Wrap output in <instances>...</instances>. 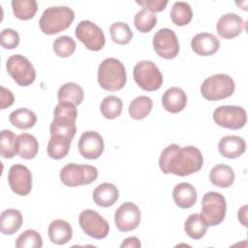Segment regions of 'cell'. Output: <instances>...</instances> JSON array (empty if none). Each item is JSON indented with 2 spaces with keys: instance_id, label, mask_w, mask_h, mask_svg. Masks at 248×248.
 <instances>
[{
  "instance_id": "obj_21",
  "label": "cell",
  "mask_w": 248,
  "mask_h": 248,
  "mask_svg": "<svg viewBox=\"0 0 248 248\" xmlns=\"http://www.w3.org/2000/svg\"><path fill=\"white\" fill-rule=\"evenodd\" d=\"M197 191L193 185L187 182H181L174 186L172 190V199L174 203L180 208H190L197 202Z\"/></svg>"
},
{
  "instance_id": "obj_16",
  "label": "cell",
  "mask_w": 248,
  "mask_h": 248,
  "mask_svg": "<svg viewBox=\"0 0 248 248\" xmlns=\"http://www.w3.org/2000/svg\"><path fill=\"white\" fill-rule=\"evenodd\" d=\"M244 24V20L238 15L228 13L218 19L216 30L220 37L231 40L237 37L242 32Z\"/></svg>"
},
{
  "instance_id": "obj_18",
  "label": "cell",
  "mask_w": 248,
  "mask_h": 248,
  "mask_svg": "<svg viewBox=\"0 0 248 248\" xmlns=\"http://www.w3.org/2000/svg\"><path fill=\"white\" fill-rule=\"evenodd\" d=\"M246 149L245 140L238 136H225L218 143V150L223 157L235 159L240 157Z\"/></svg>"
},
{
  "instance_id": "obj_14",
  "label": "cell",
  "mask_w": 248,
  "mask_h": 248,
  "mask_svg": "<svg viewBox=\"0 0 248 248\" xmlns=\"http://www.w3.org/2000/svg\"><path fill=\"white\" fill-rule=\"evenodd\" d=\"M8 183L16 195L27 196L32 190V173L26 166L15 164L9 170Z\"/></svg>"
},
{
  "instance_id": "obj_12",
  "label": "cell",
  "mask_w": 248,
  "mask_h": 248,
  "mask_svg": "<svg viewBox=\"0 0 248 248\" xmlns=\"http://www.w3.org/2000/svg\"><path fill=\"white\" fill-rule=\"evenodd\" d=\"M153 48L164 59H173L179 52V42L175 32L170 28H161L153 36Z\"/></svg>"
},
{
  "instance_id": "obj_11",
  "label": "cell",
  "mask_w": 248,
  "mask_h": 248,
  "mask_svg": "<svg viewBox=\"0 0 248 248\" xmlns=\"http://www.w3.org/2000/svg\"><path fill=\"white\" fill-rule=\"evenodd\" d=\"M78 222L81 230L95 239L106 238L109 232V225L97 211L85 209L80 212Z\"/></svg>"
},
{
  "instance_id": "obj_23",
  "label": "cell",
  "mask_w": 248,
  "mask_h": 248,
  "mask_svg": "<svg viewBox=\"0 0 248 248\" xmlns=\"http://www.w3.org/2000/svg\"><path fill=\"white\" fill-rule=\"evenodd\" d=\"M39 151V142L37 139L28 133H22L17 136L16 142V154L25 160L34 159Z\"/></svg>"
},
{
  "instance_id": "obj_22",
  "label": "cell",
  "mask_w": 248,
  "mask_h": 248,
  "mask_svg": "<svg viewBox=\"0 0 248 248\" xmlns=\"http://www.w3.org/2000/svg\"><path fill=\"white\" fill-rule=\"evenodd\" d=\"M47 233L52 243L56 245H64L72 239L73 229L67 221L57 219L49 224Z\"/></svg>"
},
{
  "instance_id": "obj_24",
  "label": "cell",
  "mask_w": 248,
  "mask_h": 248,
  "mask_svg": "<svg viewBox=\"0 0 248 248\" xmlns=\"http://www.w3.org/2000/svg\"><path fill=\"white\" fill-rule=\"evenodd\" d=\"M23 218L17 209L8 208L0 215V231L3 234H14L22 225Z\"/></svg>"
},
{
  "instance_id": "obj_31",
  "label": "cell",
  "mask_w": 248,
  "mask_h": 248,
  "mask_svg": "<svg viewBox=\"0 0 248 248\" xmlns=\"http://www.w3.org/2000/svg\"><path fill=\"white\" fill-rule=\"evenodd\" d=\"M170 18L177 26H184L190 23L193 17L191 6L183 1L175 2L170 10Z\"/></svg>"
},
{
  "instance_id": "obj_32",
  "label": "cell",
  "mask_w": 248,
  "mask_h": 248,
  "mask_svg": "<svg viewBox=\"0 0 248 248\" xmlns=\"http://www.w3.org/2000/svg\"><path fill=\"white\" fill-rule=\"evenodd\" d=\"M12 8L16 17L21 20H28L36 15L38 3L35 0H13Z\"/></svg>"
},
{
  "instance_id": "obj_41",
  "label": "cell",
  "mask_w": 248,
  "mask_h": 248,
  "mask_svg": "<svg viewBox=\"0 0 248 248\" xmlns=\"http://www.w3.org/2000/svg\"><path fill=\"white\" fill-rule=\"evenodd\" d=\"M49 131H50V136L59 134V135L67 136L73 140L77 132V127H76V123H66V122H58V121L52 120L49 127Z\"/></svg>"
},
{
  "instance_id": "obj_1",
  "label": "cell",
  "mask_w": 248,
  "mask_h": 248,
  "mask_svg": "<svg viewBox=\"0 0 248 248\" xmlns=\"http://www.w3.org/2000/svg\"><path fill=\"white\" fill-rule=\"evenodd\" d=\"M203 165V156L199 148L193 145L180 147L172 143L167 146L159 158V167L163 173H173L178 176L198 172Z\"/></svg>"
},
{
  "instance_id": "obj_30",
  "label": "cell",
  "mask_w": 248,
  "mask_h": 248,
  "mask_svg": "<svg viewBox=\"0 0 248 248\" xmlns=\"http://www.w3.org/2000/svg\"><path fill=\"white\" fill-rule=\"evenodd\" d=\"M152 100L147 96H139L129 105L128 110L130 116L135 120L145 118L152 109Z\"/></svg>"
},
{
  "instance_id": "obj_44",
  "label": "cell",
  "mask_w": 248,
  "mask_h": 248,
  "mask_svg": "<svg viewBox=\"0 0 248 248\" xmlns=\"http://www.w3.org/2000/svg\"><path fill=\"white\" fill-rule=\"evenodd\" d=\"M141 243L137 236H130L127 237L120 245L121 248H140Z\"/></svg>"
},
{
  "instance_id": "obj_25",
  "label": "cell",
  "mask_w": 248,
  "mask_h": 248,
  "mask_svg": "<svg viewBox=\"0 0 248 248\" xmlns=\"http://www.w3.org/2000/svg\"><path fill=\"white\" fill-rule=\"evenodd\" d=\"M71 142L72 139L67 136L59 134L51 135L46 147L47 155L54 160H60L64 158L70 150Z\"/></svg>"
},
{
  "instance_id": "obj_35",
  "label": "cell",
  "mask_w": 248,
  "mask_h": 248,
  "mask_svg": "<svg viewBox=\"0 0 248 248\" xmlns=\"http://www.w3.org/2000/svg\"><path fill=\"white\" fill-rule=\"evenodd\" d=\"M109 34L111 40L118 45H127L133 38V32L126 22L117 21L110 25Z\"/></svg>"
},
{
  "instance_id": "obj_36",
  "label": "cell",
  "mask_w": 248,
  "mask_h": 248,
  "mask_svg": "<svg viewBox=\"0 0 248 248\" xmlns=\"http://www.w3.org/2000/svg\"><path fill=\"white\" fill-rule=\"evenodd\" d=\"M17 136L11 130H2L0 140V155L2 158L11 159L16 154Z\"/></svg>"
},
{
  "instance_id": "obj_10",
  "label": "cell",
  "mask_w": 248,
  "mask_h": 248,
  "mask_svg": "<svg viewBox=\"0 0 248 248\" xmlns=\"http://www.w3.org/2000/svg\"><path fill=\"white\" fill-rule=\"evenodd\" d=\"M76 37L92 51L101 50L106 44V37L103 30L90 20H81L76 27Z\"/></svg>"
},
{
  "instance_id": "obj_33",
  "label": "cell",
  "mask_w": 248,
  "mask_h": 248,
  "mask_svg": "<svg viewBox=\"0 0 248 248\" xmlns=\"http://www.w3.org/2000/svg\"><path fill=\"white\" fill-rule=\"evenodd\" d=\"M123 103L120 98L110 95L103 99L100 105V110L103 116L107 119H115L122 112Z\"/></svg>"
},
{
  "instance_id": "obj_8",
  "label": "cell",
  "mask_w": 248,
  "mask_h": 248,
  "mask_svg": "<svg viewBox=\"0 0 248 248\" xmlns=\"http://www.w3.org/2000/svg\"><path fill=\"white\" fill-rule=\"evenodd\" d=\"M6 69L11 78L20 86L31 85L36 78V72L31 62L23 55L15 54L6 62Z\"/></svg>"
},
{
  "instance_id": "obj_19",
  "label": "cell",
  "mask_w": 248,
  "mask_h": 248,
  "mask_svg": "<svg viewBox=\"0 0 248 248\" xmlns=\"http://www.w3.org/2000/svg\"><path fill=\"white\" fill-rule=\"evenodd\" d=\"M162 105L170 113L180 112L187 105L186 93L179 87H170L163 94Z\"/></svg>"
},
{
  "instance_id": "obj_6",
  "label": "cell",
  "mask_w": 248,
  "mask_h": 248,
  "mask_svg": "<svg viewBox=\"0 0 248 248\" xmlns=\"http://www.w3.org/2000/svg\"><path fill=\"white\" fill-rule=\"evenodd\" d=\"M133 77L141 89L149 92L158 90L164 80L157 65L149 60H142L137 63L133 70Z\"/></svg>"
},
{
  "instance_id": "obj_17",
  "label": "cell",
  "mask_w": 248,
  "mask_h": 248,
  "mask_svg": "<svg viewBox=\"0 0 248 248\" xmlns=\"http://www.w3.org/2000/svg\"><path fill=\"white\" fill-rule=\"evenodd\" d=\"M191 47L201 56L213 55L220 47V41L212 33H199L191 40Z\"/></svg>"
},
{
  "instance_id": "obj_3",
  "label": "cell",
  "mask_w": 248,
  "mask_h": 248,
  "mask_svg": "<svg viewBox=\"0 0 248 248\" xmlns=\"http://www.w3.org/2000/svg\"><path fill=\"white\" fill-rule=\"evenodd\" d=\"M75 19L74 11L67 6L49 7L46 9L39 20V26L43 33L54 35L70 27Z\"/></svg>"
},
{
  "instance_id": "obj_27",
  "label": "cell",
  "mask_w": 248,
  "mask_h": 248,
  "mask_svg": "<svg viewBox=\"0 0 248 248\" xmlns=\"http://www.w3.org/2000/svg\"><path fill=\"white\" fill-rule=\"evenodd\" d=\"M84 98V92L80 85L76 82H66L57 92L59 103H70L75 106L80 105Z\"/></svg>"
},
{
  "instance_id": "obj_9",
  "label": "cell",
  "mask_w": 248,
  "mask_h": 248,
  "mask_svg": "<svg viewBox=\"0 0 248 248\" xmlns=\"http://www.w3.org/2000/svg\"><path fill=\"white\" fill-rule=\"evenodd\" d=\"M214 122L223 128L238 130L245 126L247 121L246 111L239 106H221L213 111Z\"/></svg>"
},
{
  "instance_id": "obj_45",
  "label": "cell",
  "mask_w": 248,
  "mask_h": 248,
  "mask_svg": "<svg viewBox=\"0 0 248 248\" xmlns=\"http://www.w3.org/2000/svg\"><path fill=\"white\" fill-rule=\"evenodd\" d=\"M247 208L248 206L245 204L242 207L239 208L238 213H237V217H238V221L244 226L247 227Z\"/></svg>"
},
{
  "instance_id": "obj_38",
  "label": "cell",
  "mask_w": 248,
  "mask_h": 248,
  "mask_svg": "<svg viewBox=\"0 0 248 248\" xmlns=\"http://www.w3.org/2000/svg\"><path fill=\"white\" fill-rule=\"evenodd\" d=\"M43 238L39 232L34 230H26L19 234L16 240V248H41Z\"/></svg>"
},
{
  "instance_id": "obj_28",
  "label": "cell",
  "mask_w": 248,
  "mask_h": 248,
  "mask_svg": "<svg viewBox=\"0 0 248 248\" xmlns=\"http://www.w3.org/2000/svg\"><path fill=\"white\" fill-rule=\"evenodd\" d=\"M208 227L209 226L201 213H194L189 215L184 223V231L186 234L195 240L203 237Z\"/></svg>"
},
{
  "instance_id": "obj_26",
  "label": "cell",
  "mask_w": 248,
  "mask_h": 248,
  "mask_svg": "<svg viewBox=\"0 0 248 248\" xmlns=\"http://www.w3.org/2000/svg\"><path fill=\"white\" fill-rule=\"evenodd\" d=\"M209 179L216 187L228 188L234 182V171L228 165L218 164L211 169Z\"/></svg>"
},
{
  "instance_id": "obj_34",
  "label": "cell",
  "mask_w": 248,
  "mask_h": 248,
  "mask_svg": "<svg viewBox=\"0 0 248 248\" xmlns=\"http://www.w3.org/2000/svg\"><path fill=\"white\" fill-rule=\"evenodd\" d=\"M135 27L141 33L150 32L157 24V16L146 9L139 11L134 17Z\"/></svg>"
},
{
  "instance_id": "obj_42",
  "label": "cell",
  "mask_w": 248,
  "mask_h": 248,
  "mask_svg": "<svg viewBox=\"0 0 248 248\" xmlns=\"http://www.w3.org/2000/svg\"><path fill=\"white\" fill-rule=\"evenodd\" d=\"M137 4L140 5L143 9H146L154 14L157 12L164 11L166 6L168 5V1L167 0H143V1H137Z\"/></svg>"
},
{
  "instance_id": "obj_39",
  "label": "cell",
  "mask_w": 248,
  "mask_h": 248,
  "mask_svg": "<svg viewBox=\"0 0 248 248\" xmlns=\"http://www.w3.org/2000/svg\"><path fill=\"white\" fill-rule=\"evenodd\" d=\"M76 42L70 36H60L53 43L54 53L62 58L71 56L76 50Z\"/></svg>"
},
{
  "instance_id": "obj_29",
  "label": "cell",
  "mask_w": 248,
  "mask_h": 248,
  "mask_svg": "<svg viewBox=\"0 0 248 248\" xmlns=\"http://www.w3.org/2000/svg\"><path fill=\"white\" fill-rule=\"evenodd\" d=\"M9 120L13 126L25 130L32 128L36 124L37 116L31 109L19 108L10 113Z\"/></svg>"
},
{
  "instance_id": "obj_40",
  "label": "cell",
  "mask_w": 248,
  "mask_h": 248,
  "mask_svg": "<svg viewBox=\"0 0 248 248\" xmlns=\"http://www.w3.org/2000/svg\"><path fill=\"white\" fill-rule=\"evenodd\" d=\"M19 35L12 28H5L0 34L1 46L6 49H14L19 45Z\"/></svg>"
},
{
  "instance_id": "obj_4",
  "label": "cell",
  "mask_w": 248,
  "mask_h": 248,
  "mask_svg": "<svg viewBox=\"0 0 248 248\" xmlns=\"http://www.w3.org/2000/svg\"><path fill=\"white\" fill-rule=\"evenodd\" d=\"M235 89L233 79L226 74L208 77L201 85L202 97L208 101H219L231 97Z\"/></svg>"
},
{
  "instance_id": "obj_20",
  "label": "cell",
  "mask_w": 248,
  "mask_h": 248,
  "mask_svg": "<svg viewBox=\"0 0 248 248\" xmlns=\"http://www.w3.org/2000/svg\"><path fill=\"white\" fill-rule=\"evenodd\" d=\"M92 198L97 205L101 207H109L117 202L119 191L114 184L105 182L94 189Z\"/></svg>"
},
{
  "instance_id": "obj_2",
  "label": "cell",
  "mask_w": 248,
  "mask_h": 248,
  "mask_svg": "<svg viewBox=\"0 0 248 248\" xmlns=\"http://www.w3.org/2000/svg\"><path fill=\"white\" fill-rule=\"evenodd\" d=\"M97 79L103 89L112 92L118 91L126 84L127 75L125 67L116 58H106L99 65Z\"/></svg>"
},
{
  "instance_id": "obj_37",
  "label": "cell",
  "mask_w": 248,
  "mask_h": 248,
  "mask_svg": "<svg viewBox=\"0 0 248 248\" xmlns=\"http://www.w3.org/2000/svg\"><path fill=\"white\" fill-rule=\"evenodd\" d=\"M78 109L75 105L70 103H59L53 112V120L58 122L76 123Z\"/></svg>"
},
{
  "instance_id": "obj_43",
  "label": "cell",
  "mask_w": 248,
  "mask_h": 248,
  "mask_svg": "<svg viewBox=\"0 0 248 248\" xmlns=\"http://www.w3.org/2000/svg\"><path fill=\"white\" fill-rule=\"evenodd\" d=\"M15 97L11 90L1 86V109H5L14 104Z\"/></svg>"
},
{
  "instance_id": "obj_7",
  "label": "cell",
  "mask_w": 248,
  "mask_h": 248,
  "mask_svg": "<svg viewBox=\"0 0 248 248\" xmlns=\"http://www.w3.org/2000/svg\"><path fill=\"white\" fill-rule=\"evenodd\" d=\"M227 202L225 197L217 192H207L202 200V215L210 227L223 222L226 216Z\"/></svg>"
},
{
  "instance_id": "obj_13",
  "label": "cell",
  "mask_w": 248,
  "mask_h": 248,
  "mask_svg": "<svg viewBox=\"0 0 248 248\" xmlns=\"http://www.w3.org/2000/svg\"><path fill=\"white\" fill-rule=\"evenodd\" d=\"M141 213L134 202H123L114 213V223L118 231L126 232L136 230L140 223Z\"/></svg>"
},
{
  "instance_id": "obj_5",
  "label": "cell",
  "mask_w": 248,
  "mask_h": 248,
  "mask_svg": "<svg viewBox=\"0 0 248 248\" xmlns=\"http://www.w3.org/2000/svg\"><path fill=\"white\" fill-rule=\"evenodd\" d=\"M59 176L65 186L78 187L94 182L98 177V170L91 165L71 163L62 168Z\"/></svg>"
},
{
  "instance_id": "obj_15",
  "label": "cell",
  "mask_w": 248,
  "mask_h": 248,
  "mask_svg": "<svg viewBox=\"0 0 248 248\" xmlns=\"http://www.w3.org/2000/svg\"><path fill=\"white\" fill-rule=\"evenodd\" d=\"M78 147L83 158L95 160L103 154L105 144L102 136L98 132L86 131L80 136Z\"/></svg>"
}]
</instances>
